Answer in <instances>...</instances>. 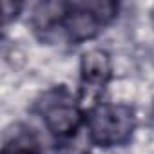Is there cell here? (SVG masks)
I'll list each match as a JSON object with an SVG mask.
<instances>
[{
	"label": "cell",
	"instance_id": "cell-3",
	"mask_svg": "<svg viewBox=\"0 0 154 154\" xmlns=\"http://www.w3.org/2000/svg\"><path fill=\"white\" fill-rule=\"evenodd\" d=\"M35 109L42 116L47 131L60 140L74 136L76 131L85 123L80 102H76L63 85L45 91L36 100Z\"/></svg>",
	"mask_w": 154,
	"mask_h": 154
},
{
	"label": "cell",
	"instance_id": "cell-4",
	"mask_svg": "<svg viewBox=\"0 0 154 154\" xmlns=\"http://www.w3.org/2000/svg\"><path fill=\"white\" fill-rule=\"evenodd\" d=\"M112 76L111 56L103 49H91L84 53L80 62V103H96L105 85Z\"/></svg>",
	"mask_w": 154,
	"mask_h": 154
},
{
	"label": "cell",
	"instance_id": "cell-2",
	"mask_svg": "<svg viewBox=\"0 0 154 154\" xmlns=\"http://www.w3.org/2000/svg\"><path fill=\"white\" fill-rule=\"evenodd\" d=\"M87 134L96 147H120L131 141L136 129V116L125 103H98L91 107L87 120Z\"/></svg>",
	"mask_w": 154,
	"mask_h": 154
},
{
	"label": "cell",
	"instance_id": "cell-5",
	"mask_svg": "<svg viewBox=\"0 0 154 154\" xmlns=\"http://www.w3.org/2000/svg\"><path fill=\"white\" fill-rule=\"evenodd\" d=\"M0 154H42V145L29 127L18 125L6 136Z\"/></svg>",
	"mask_w": 154,
	"mask_h": 154
},
{
	"label": "cell",
	"instance_id": "cell-6",
	"mask_svg": "<svg viewBox=\"0 0 154 154\" xmlns=\"http://www.w3.org/2000/svg\"><path fill=\"white\" fill-rule=\"evenodd\" d=\"M2 8H4V26H8L13 18L18 17V13L22 9V4H15V2H9V0H4Z\"/></svg>",
	"mask_w": 154,
	"mask_h": 154
},
{
	"label": "cell",
	"instance_id": "cell-1",
	"mask_svg": "<svg viewBox=\"0 0 154 154\" xmlns=\"http://www.w3.org/2000/svg\"><path fill=\"white\" fill-rule=\"evenodd\" d=\"M118 15V4L109 0H76L62 2L60 18L54 29H60L71 44H82L98 36Z\"/></svg>",
	"mask_w": 154,
	"mask_h": 154
}]
</instances>
